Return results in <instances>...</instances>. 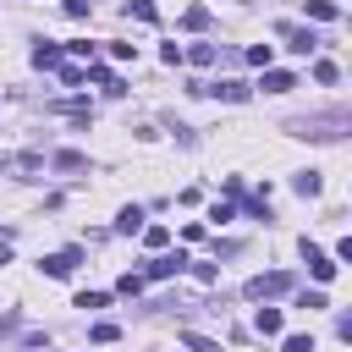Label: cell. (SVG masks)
Segmentation results:
<instances>
[{
    "instance_id": "ba28073f",
    "label": "cell",
    "mask_w": 352,
    "mask_h": 352,
    "mask_svg": "<svg viewBox=\"0 0 352 352\" xmlns=\"http://www.w3.org/2000/svg\"><path fill=\"white\" fill-rule=\"evenodd\" d=\"M253 330L258 336H280V308H258L253 314Z\"/></svg>"
},
{
    "instance_id": "2e32d148",
    "label": "cell",
    "mask_w": 352,
    "mask_h": 352,
    "mask_svg": "<svg viewBox=\"0 0 352 352\" xmlns=\"http://www.w3.org/2000/svg\"><path fill=\"white\" fill-rule=\"evenodd\" d=\"M182 346H192V352H220L209 336H198V330H182Z\"/></svg>"
},
{
    "instance_id": "e0dca14e",
    "label": "cell",
    "mask_w": 352,
    "mask_h": 352,
    "mask_svg": "<svg viewBox=\"0 0 352 352\" xmlns=\"http://www.w3.org/2000/svg\"><path fill=\"white\" fill-rule=\"evenodd\" d=\"M126 16H138V22H160V11H154L148 0H132V6H126Z\"/></svg>"
},
{
    "instance_id": "7c38bea8",
    "label": "cell",
    "mask_w": 352,
    "mask_h": 352,
    "mask_svg": "<svg viewBox=\"0 0 352 352\" xmlns=\"http://www.w3.org/2000/svg\"><path fill=\"white\" fill-rule=\"evenodd\" d=\"M116 231H143V209H138V204H126V209L116 214Z\"/></svg>"
},
{
    "instance_id": "30bf717a",
    "label": "cell",
    "mask_w": 352,
    "mask_h": 352,
    "mask_svg": "<svg viewBox=\"0 0 352 352\" xmlns=\"http://www.w3.org/2000/svg\"><path fill=\"white\" fill-rule=\"evenodd\" d=\"M182 28H187V33L209 28V6H187V11H182Z\"/></svg>"
},
{
    "instance_id": "7402d4cb",
    "label": "cell",
    "mask_w": 352,
    "mask_h": 352,
    "mask_svg": "<svg viewBox=\"0 0 352 352\" xmlns=\"http://www.w3.org/2000/svg\"><path fill=\"white\" fill-rule=\"evenodd\" d=\"M280 352H314V336H286Z\"/></svg>"
},
{
    "instance_id": "cb8c5ba5",
    "label": "cell",
    "mask_w": 352,
    "mask_h": 352,
    "mask_svg": "<svg viewBox=\"0 0 352 352\" xmlns=\"http://www.w3.org/2000/svg\"><path fill=\"white\" fill-rule=\"evenodd\" d=\"M192 275H198L204 286H214V280H220V270H214V264H192Z\"/></svg>"
},
{
    "instance_id": "8992f818",
    "label": "cell",
    "mask_w": 352,
    "mask_h": 352,
    "mask_svg": "<svg viewBox=\"0 0 352 352\" xmlns=\"http://www.w3.org/2000/svg\"><path fill=\"white\" fill-rule=\"evenodd\" d=\"M60 60H66V50H60V44H50V38H44V44L33 50V66H38V72H55Z\"/></svg>"
},
{
    "instance_id": "52a82bcc",
    "label": "cell",
    "mask_w": 352,
    "mask_h": 352,
    "mask_svg": "<svg viewBox=\"0 0 352 352\" xmlns=\"http://www.w3.org/2000/svg\"><path fill=\"white\" fill-rule=\"evenodd\" d=\"M280 33L292 38V50H297V55H314V50H319V33H308V28H280Z\"/></svg>"
},
{
    "instance_id": "277c9868",
    "label": "cell",
    "mask_w": 352,
    "mask_h": 352,
    "mask_svg": "<svg viewBox=\"0 0 352 352\" xmlns=\"http://www.w3.org/2000/svg\"><path fill=\"white\" fill-rule=\"evenodd\" d=\"M77 258H82V253H77V248H66V253H50V258H38V270H44V275H55V280H66V275L77 270Z\"/></svg>"
},
{
    "instance_id": "4fadbf2b",
    "label": "cell",
    "mask_w": 352,
    "mask_h": 352,
    "mask_svg": "<svg viewBox=\"0 0 352 352\" xmlns=\"http://www.w3.org/2000/svg\"><path fill=\"white\" fill-rule=\"evenodd\" d=\"M308 16H319V22H336V16H341V6H336V0H308Z\"/></svg>"
},
{
    "instance_id": "d4e9b609",
    "label": "cell",
    "mask_w": 352,
    "mask_h": 352,
    "mask_svg": "<svg viewBox=\"0 0 352 352\" xmlns=\"http://www.w3.org/2000/svg\"><path fill=\"white\" fill-rule=\"evenodd\" d=\"M66 16H77V22H82V16H88V0H66Z\"/></svg>"
},
{
    "instance_id": "6da1fadb",
    "label": "cell",
    "mask_w": 352,
    "mask_h": 352,
    "mask_svg": "<svg viewBox=\"0 0 352 352\" xmlns=\"http://www.w3.org/2000/svg\"><path fill=\"white\" fill-rule=\"evenodd\" d=\"M286 292H292V275L286 270H270V275H253L248 280V297H258V302L264 297H286Z\"/></svg>"
},
{
    "instance_id": "5bb4252c",
    "label": "cell",
    "mask_w": 352,
    "mask_h": 352,
    "mask_svg": "<svg viewBox=\"0 0 352 352\" xmlns=\"http://www.w3.org/2000/svg\"><path fill=\"white\" fill-rule=\"evenodd\" d=\"M182 60H192V66H214V44H192V50H182Z\"/></svg>"
},
{
    "instance_id": "3957f363",
    "label": "cell",
    "mask_w": 352,
    "mask_h": 352,
    "mask_svg": "<svg viewBox=\"0 0 352 352\" xmlns=\"http://www.w3.org/2000/svg\"><path fill=\"white\" fill-rule=\"evenodd\" d=\"M302 258H308V270H314V280H319V286H324V280H336V258H330V253H319L308 236H302Z\"/></svg>"
},
{
    "instance_id": "8fae6325",
    "label": "cell",
    "mask_w": 352,
    "mask_h": 352,
    "mask_svg": "<svg viewBox=\"0 0 352 352\" xmlns=\"http://www.w3.org/2000/svg\"><path fill=\"white\" fill-rule=\"evenodd\" d=\"M50 165H55V170H88V160H82L77 148H60V154H55Z\"/></svg>"
},
{
    "instance_id": "9a60e30c",
    "label": "cell",
    "mask_w": 352,
    "mask_h": 352,
    "mask_svg": "<svg viewBox=\"0 0 352 352\" xmlns=\"http://www.w3.org/2000/svg\"><path fill=\"white\" fill-rule=\"evenodd\" d=\"M292 187H297L302 198H319V187H324V182H319V170H302V176H297Z\"/></svg>"
},
{
    "instance_id": "d6986e66",
    "label": "cell",
    "mask_w": 352,
    "mask_h": 352,
    "mask_svg": "<svg viewBox=\"0 0 352 352\" xmlns=\"http://www.w3.org/2000/svg\"><path fill=\"white\" fill-rule=\"evenodd\" d=\"M143 242H148V248H154V253H160V248H165V242H170V231H165V226H143Z\"/></svg>"
},
{
    "instance_id": "7a4b0ae2",
    "label": "cell",
    "mask_w": 352,
    "mask_h": 352,
    "mask_svg": "<svg viewBox=\"0 0 352 352\" xmlns=\"http://www.w3.org/2000/svg\"><path fill=\"white\" fill-rule=\"evenodd\" d=\"M187 270V253L176 248V253H160V258H148V280H170V275H182Z\"/></svg>"
},
{
    "instance_id": "ffe728a7",
    "label": "cell",
    "mask_w": 352,
    "mask_h": 352,
    "mask_svg": "<svg viewBox=\"0 0 352 352\" xmlns=\"http://www.w3.org/2000/svg\"><path fill=\"white\" fill-rule=\"evenodd\" d=\"M88 336H94V341H99V346H110V341H121V324H94V330H88Z\"/></svg>"
},
{
    "instance_id": "603a6c76",
    "label": "cell",
    "mask_w": 352,
    "mask_h": 352,
    "mask_svg": "<svg viewBox=\"0 0 352 352\" xmlns=\"http://www.w3.org/2000/svg\"><path fill=\"white\" fill-rule=\"evenodd\" d=\"M270 55H275L270 44H248V60H253V66H270Z\"/></svg>"
},
{
    "instance_id": "44dd1931",
    "label": "cell",
    "mask_w": 352,
    "mask_h": 352,
    "mask_svg": "<svg viewBox=\"0 0 352 352\" xmlns=\"http://www.w3.org/2000/svg\"><path fill=\"white\" fill-rule=\"evenodd\" d=\"M116 292H121V297H138V292H143V275H121Z\"/></svg>"
},
{
    "instance_id": "9c48e42d",
    "label": "cell",
    "mask_w": 352,
    "mask_h": 352,
    "mask_svg": "<svg viewBox=\"0 0 352 352\" xmlns=\"http://www.w3.org/2000/svg\"><path fill=\"white\" fill-rule=\"evenodd\" d=\"M292 88H297L292 72H264V94H292Z\"/></svg>"
},
{
    "instance_id": "5b68a950",
    "label": "cell",
    "mask_w": 352,
    "mask_h": 352,
    "mask_svg": "<svg viewBox=\"0 0 352 352\" xmlns=\"http://www.w3.org/2000/svg\"><path fill=\"white\" fill-rule=\"evenodd\" d=\"M204 94H214V99H226V104H242V99H248V82H236V77H214Z\"/></svg>"
},
{
    "instance_id": "ac0fdd59",
    "label": "cell",
    "mask_w": 352,
    "mask_h": 352,
    "mask_svg": "<svg viewBox=\"0 0 352 352\" xmlns=\"http://www.w3.org/2000/svg\"><path fill=\"white\" fill-rule=\"evenodd\" d=\"M314 77L330 88V82H341V66H336V60H319V66H314Z\"/></svg>"
}]
</instances>
